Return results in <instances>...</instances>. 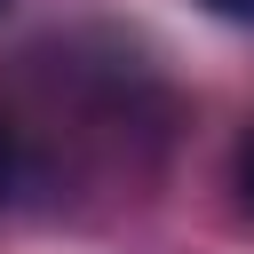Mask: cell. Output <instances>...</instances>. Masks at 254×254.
<instances>
[{
  "instance_id": "1",
  "label": "cell",
  "mask_w": 254,
  "mask_h": 254,
  "mask_svg": "<svg viewBox=\"0 0 254 254\" xmlns=\"http://www.w3.org/2000/svg\"><path fill=\"white\" fill-rule=\"evenodd\" d=\"M16 175H24V143H16V127L0 119V198L16 190Z\"/></svg>"
},
{
  "instance_id": "4",
  "label": "cell",
  "mask_w": 254,
  "mask_h": 254,
  "mask_svg": "<svg viewBox=\"0 0 254 254\" xmlns=\"http://www.w3.org/2000/svg\"><path fill=\"white\" fill-rule=\"evenodd\" d=\"M0 8H8V0H0Z\"/></svg>"
},
{
  "instance_id": "2",
  "label": "cell",
  "mask_w": 254,
  "mask_h": 254,
  "mask_svg": "<svg viewBox=\"0 0 254 254\" xmlns=\"http://www.w3.org/2000/svg\"><path fill=\"white\" fill-rule=\"evenodd\" d=\"M238 190H246V206H254V135H246V151H238Z\"/></svg>"
},
{
  "instance_id": "3",
  "label": "cell",
  "mask_w": 254,
  "mask_h": 254,
  "mask_svg": "<svg viewBox=\"0 0 254 254\" xmlns=\"http://www.w3.org/2000/svg\"><path fill=\"white\" fill-rule=\"evenodd\" d=\"M214 16H230V24H254V0H206Z\"/></svg>"
}]
</instances>
